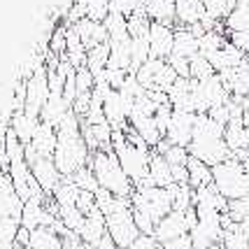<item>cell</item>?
Listing matches in <instances>:
<instances>
[{
	"mask_svg": "<svg viewBox=\"0 0 249 249\" xmlns=\"http://www.w3.org/2000/svg\"><path fill=\"white\" fill-rule=\"evenodd\" d=\"M56 133H58V142H56L54 163L65 179H70L79 170H84L91 161V149L82 135V119L70 109L68 117L58 124Z\"/></svg>",
	"mask_w": 249,
	"mask_h": 249,
	"instance_id": "6da1fadb",
	"label": "cell"
},
{
	"mask_svg": "<svg viewBox=\"0 0 249 249\" xmlns=\"http://www.w3.org/2000/svg\"><path fill=\"white\" fill-rule=\"evenodd\" d=\"M130 207L133 217L140 228V233L154 235L163 217H168L175 210V196L173 189H161V186H135L130 196Z\"/></svg>",
	"mask_w": 249,
	"mask_h": 249,
	"instance_id": "7a4b0ae2",
	"label": "cell"
},
{
	"mask_svg": "<svg viewBox=\"0 0 249 249\" xmlns=\"http://www.w3.org/2000/svg\"><path fill=\"white\" fill-rule=\"evenodd\" d=\"M96 200L100 212L105 214L107 235L117 242L119 249H128L140 235V228H138L135 217H133L130 198H117V196L107 194L105 189H100L96 194Z\"/></svg>",
	"mask_w": 249,
	"mask_h": 249,
	"instance_id": "3957f363",
	"label": "cell"
},
{
	"mask_svg": "<svg viewBox=\"0 0 249 249\" xmlns=\"http://www.w3.org/2000/svg\"><path fill=\"white\" fill-rule=\"evenodd\" d=\"M224 130L226 128L221 124H217L210 114H198L194 128V140L189 144V154L198 161L207 163L210 168L233 159V154H231L226 140H224Z\"/></svg>",
	"mask_w": 249,
	"mask_h": 249,
	"instance_id": "277c9868",
	"label": "cell"
},
{
	"mask_svg": "<svg viewBox=\"0 0 249 249\" xmlns=\"http://www.w3.org/2000/svg\"><path fill=\"white\" fill-rule=\"evenodd\" d=\"M89 168L93 170L100 189H105L107 194L117 196V198H130L135 191V184L130 182V177L124 173L119 159L114 149H98L91 154Z\"/></svg>",
	"mask_w": 249,
	"mask_h": 249,
	"instance_id": "5b68a950",
	"label": "cell"
},
{
	"mask_svg": "<svg viewBox=\"0 0 249 249\" xmlns=\"http://www.w3.org/2000/svg\"><path fill=\"white\" fill-rule=\"evenodd\" d=\"M126 128H128V126H126ZM126 128H114L112 147H114V154H117V159H119L124 173L128 175L130 182L138 186L149 177V163H152L154 149H149V147H138V144L128 142L126 140Z\"/></svg>",
	"mask_w": 249,
	"mask_h": 249,
	"instance_id": "8992f818",
	"label": "cell"
},
{
	"mask_svg": "<svg viewBox=\"0 0 249 249\" xmlns=\"http://www.w3.org/2000/svg\"><path fill=\"white\" fill-rule=\"evenodd\" d=\"M212 184L219 189V194L228 200H238L249 196V175L245 165L238 159H228L212 168Z\"/></svg>",
	"mask_w": 249,
	"mask_h": 249,
	"instance_id": "52a82bcc",
	"label": "cell"
},
{
	"mask_svg": "<svg viewBox=\"0 0 249 249\" xmlns=\"http://www.w3.org/2000/svg\"><path fill=\"white\" fill-rule=\"evenodd\" d=\"M135 75H138V82L147 91H161V93H168L175 82L179 79L177 72L170 68V63L161 61V58H149Z\"/></svg>",
	"mask_w": 249,
	"mask_h": 249,
	"instance_id": "ba28073f",
	"label": "cell"
},
{
	"mask_svg": "<svg viewBox=\"0 0 249 249\" xmlns=\"http://www.w3.org/2000/svg\"><path fill=\"white\" fill-rule=\"evenodd\" d=\"M198 224V212L196 207L191 210H173L168 217H163L159 221V226L154 231V238L159 242H170V240L179 238V235H189Z\"/></svg>",
	"mask_w": 249,
	"mask_h": 249,
	"instance_id": "9c48e42d",
	"label": "cell"
},
{
	"mask_svg": "<svg viewBox=\"0 0 249 249\" xmlns=\"http://www.w3.org/2000/svg\"><path fill=\"white\" fill-rule=\"evenodd\" d=\"M194 249H214L224 240V224L219 212H198V224L189 233Z\"/></svg>",
	"mask_w": 249,
	"mask_h": 249,
	"instance_id": "30bf717a",
	"label": "cell"
},
{
	"mask_svg": "<svg viewBox=\"0 0 249 249\" xmlns=\"http://www.w3.org/2000/svg\"><path fill=\"white\" fill-rule=\"evenodd\" d=\"M23 84H26V107H23V112L40 117V114H42V107L47 105V100L52 96L49 79H47V65H40Z\"/></svg>",
	"mask_w": 249,
	"mask_h": 249,
	"instance_id": "8fae6325",
	"label": "cell"
},
{
	"mask_svg": "<svg viewBox=\"0 0 249 249\" xmlns=\"http://www.w3.org/2000/svg\"><path fill=\"white\" fill-rule=\"evenodd\" d=\"M196 119L198 114L194 112H173V119H170V126L165 130V140L170 144H177V147H186L194 140V128H196Z\"/></svg>",
	"mask_w": 249,
	"mask_h": 249,
	"instance_id": "7c38bea8",
	"label": "cell"
},
{
	"mask_svg": "<svg viewBox=\"0 0 249 249\" xmlns=\"http://www.w3.org/2000/svg\"><path fill=\"white\" fill-rule=\"evenodd\" d=\"M149 47H152V58L168 61L175 49V26L152 21V28H149Z\"/></svg>",
	"mask_w": 249,
	"mask_h": 249,
	"instance_id": "4fadbf2b",
	"label": "cell"
},
{
	"mask_svg": "<svg viewBox=\"0 0 249 249\" xmlns=\"http://www.w3.org/2000/svg\"><path fill=\"white\" fill-rule=\"evenodd\" d=\"M23 212V200L17 194V189L12 184V177L7 170L0 165V219L2 217H17L21 219Z\"/></svg>",
	"mask_w": 249,
	"mask_h": 249,
	"instance_id": "5bb4252c",
	"label": "cell"
},
{
	"mask_svg": "<svg viewBox=\"0 0 249 249\" xmlns=\"http://www.w3.org/2000/svg\"><path fill=\"white\" fill-rule=\"evenodd\" d=\"M31 173L35 177V182L40 184V189L44 191V196H52L58 189V184L65 179L61 175V170L56 168L54 159H37V161H33Z\"/></svg>",
	"mask_w": 249,
	"mask_h": 249,
	"instance_id": "9a60e30c",
	"label": "cell"
},
{
	"mask_svg": "<svg viewBox=\"0 0 249 249\" xmlns=\"http://www.w3.org/2000/svg\"><path fill=\"white\" fill-rule=\"evenodd\" d=\"M194 207L196 212H219V214H224V212H228V198L219 194V189L214 184H207L194 194Z\"/></svg>",
	"mask_w": 249,
	"mask_h": 249,
	"instance_id": "2e32d148",
	"label": "cell"
},
{
	"mask_svg": "<svg viewBox=\"0 0 249 249\" xmlns=\"http://www.w3.org/2000/svg\"><path fill=\"white\" fill-rule=\"evenodd\" d=\"M77 235L84 240L89 247H96L98 242L107 235V224H105V214L100 212V207H96V210L89 212Z\"/></svg>",
	"mask_w": 249,
	"mask_h": 249,
	"instance_id": "e0dca14e",
	"label": "cell"
},
{
	"mask_svg": "<svg viewBox=\"0 0 249 249\" xmlns=\"http://www.w3.org/2000/svg\"><path fill=\"white\" fill-rule=\"evenodd\" d=\"M205 2L203 0H177L175 2V26L191 28L203 21L205 17Z\"/></svg>",
	"mask_w": 249,
	"mask_h": 249,
	"instance_id": "ac0fdd59",
	"label": "cell"
},
{
	"mask_svg": "<svg viewBox=\"0 0 249 249\" xmlns=\"http://www.w3.org/2000/svg\"><path fill=\"white\" fill-rule=\"evenodd\" d=\"M75 31L79 33V37H82V42H84L87 49H93L98 44L109 42V33H107V28H105V23L93 21V19H89V17H84L82 21L75 23Z\"/></svg>",
	"mask_w": 249,
	"mask_h": 249,
	"instance_id": "d6986e66",
	"label": "cell"
},
{
	"mask_svg": "<svg viewBox=\"0 0 249 249\" xmlns=\"http://www.w3.org/2000/svg\"><path fill=\"white\" fill-rule=\"evenodd\" d=\"M40 124L42 119L40 117H35V114H28V112H14V117L10 119V130L14 133V138L23 144H31L33 135L37 133L40 128Z\"/></svg>",
	"mask_w": 249,
	"mask_h": 249,
	"instance_id": "ffe728a7",
	"label": "cell"
},
{
	"mask_svg": "<svg viewBox=\"0 0 249 249\" xmlns=\"http://www.w3.org/2000/svg\"><path fill=\"white\" fill-rule=\"evenodd\" d=\"M56 142H58V133H56L54 126L40 124L37 133L33 135V140H31V147L35 149L37 156H42V159H54Z\"/></svg>",
	"mask_w": 249,
	"mask_h": 249,
	"instance_id": "44dd1931",
	"label": "cell"
},
{
	"mask_svg": "<svg viewBox=\"0 0 249 249\" xmlns=\"http://www.w3.org/2000/svg\"><path fill=\"white\" fill-rule=\"evenodd\" d=\"M175 56H182V58H194L196 54H200V37H196L191 28L184 26H175Z\"/></svg>",
	"mask_w": 249,
	"mask_h": 249,
	"instance_id": "7402d4cb",
	"label": "cell"
},
{
	"mask_svg": "<svg viewBox=\"0 0 249 249\" xmlns=\"http://www.w3.org/2000/svg\"><path fill=\"white\" fill-rule=\"evenodd\" d=\"M70 109H72V105H70L63 96L52 93V96H49V100H47V105L42 107L40 119H42V124H47V126H54V128H58V124L68 117V112H70Z\"/></svg>",
	"mask_w": 249,
	"mask_h": 249,
	"instance_id": "603a6c76",
	"label": "cell"
},
{
	"mask_svg": "<svg viewBox=\"0 0 249 249\" xmlns=\"http://www.w3.org/2000/svg\"><path fill=\"white\" fill-rule=\"evenodd\" d=\"M26 249H65L63 235L56 233L54 228L42 226L31 231V240H28V247Z\"/></svg>",
	"mask_w": 249,
	"mask_h": 249,
	"instance_id": "cb8c5ba5",
	"label": "cell"
},
{
	"mask_svg": "<svg viewBox=\"0 0 249 249\" xmlns=\"http://www.w3.org/2000/svg\"><path fill=\"white\" fill-rule=\"evenodd\" d=\"M224 140H226L231 154H238L242 149H249V135L245 128V121L242 119H231L228 121L226 130H224Z\"/></svg>",
	"mask_w": 249,
	"mask_h": 249,
	"instance_id": "d4e9b609",
	"label": "cell"
},
{
	"mask_svg": "<svg viewBox=\"0 0 249 249\" xmlns=\"http://www.w3.org/2000/svg\"><path fill=\"white\" fill-rule=\"evenodd\" d=\"M128 126L138 135H140L142 140H144V144L149 147V149H156V144L163 140V133L161 128L156 126V119L154 117H144V119H130Z\"/></svg>",
	"mask_w": 249,
	"mask_h": 249,
	"instance_id": "484cf974",
	"label": "cell"
},
{
	"mask_svg": "<svg viewBox=\"0 0 249 249\" xmlns=\"http://www.w3.org/2000/svg\"><path fill=\"white\" fill-rule=\"evenodd\" d=\"M149 182L154 186H161V189H168V186L175 184L173 179V165L163 159L161 154L154 152L152 163H149Z\"/></svg>",
	"mask_w": 249,
	"mask_h": 249,
	"instance_id": "4316f807",
	"label": "cell"
},
{
	"mask_svg": "<svg viewBox=\"0 0 249 249\" xmlns=\"http://www.w3.org/2000/svg\"><path fill=\"white\" fill-rule=\"evenodd\" d=\"M175 2L177 0H144V12L152 21L175 26Z\"/></svg>",
	"mask_w": 249,
	"mask_h": 249,
	"instance_id": "83f0119b",
	"label": "cell"
},
{
	"mask_svg": "<svg viewBox=\"0 0 249 249\" xmlns=\"http://www.w3.org/2000/svg\"><path fill=\"white\" fill-rule=\"evenodd\" d=\"M186 168H189V186L198 191V189H203V186L212 184V168L207 165V163L198 161V159H189L186 163Z\"/></svg>",
	"mask_w": 249,
	"mask_h": 249,
	"instance_id": "f1b7e54d",
	"label": "cell"
},
{
	"mask_svg": "<svg viewBox=\"0 0 249 249\" xmlns=\"http://www.w3.org/2000/svg\"><path fill=\"white\" fill-rule=\"evenodd\" d=\"M79 194H82V189H79L72 179H63V182L58 184V189H56L49 198H52L58 207H68V205H77Z\"/></svg>",
	"mask_w": 249,
	"mask_h": 249,
	"instance_id": "f546056e",
	"label": "cell"
},
{
	"mask_svg": "<svg viewBox=\"0 0 249 249\" xmlns=\"http://www.w3.org/2000/svg\"><path fill=\"white\" fill-rule=\"evenodd\" d=\"M107 61H109V42L105 44H98L93 49H89V58H87V68L93 72V77H103L105 68H107Z\"/></svg>",
	"mask_w": 249,
	"mask_h": 249,
	"instance_id": "4dcf8cb0",
	"label": "cell"
},
{
	"mask_svg": "<svg viewBox=\"0 0 249 249\" xmlns=\"http://www.w3.org/2000/svg\"><path fill=\"white\" fill-rule=\"evenodd\" d=\"M224 26L226 33H249V5H235Z\"/></svg>",
	"mask_w": 249,
	"mask_h": 249,
	"instance_id": "1f68e13d",
	"label": "cell"
},
{
	"mask_svg": "<svg viewBox=\"0 0 249 249\" xmlns=\"http://www.w3.org/2000/svg\"><path fill=\"white\" fill-rule=\"evenodd\" d=\"M203 2H205V12L217 21H226V17L238 5V0H203Z\"/></svg>",
	"mask_w": 249,
	"mask_h": 249,
	"instance_id": "d6a6232c",
	"label": "cell"
},
{
	"mask_svg": "<svg viewBox=\"0 0 249 249\" xmlns=\"http://www.w3.org/2000/svg\"><path fill=\"white\" fill-rule=\"evenodd\" d=\"M214 75H217V70L212 68V63L203 54H196L191 58V79L205 82V79H210V77H214Z\"/></svg>",
	"mask_w": 249,
	"mask_h": 249,
	"instance_id": "836d02e7",
	"label": "cell"
},
{
	"mask_svg": "<svg viewBox=\"0 0 249 249\" xmlns=\"http://www.w3.org/2000/svg\"><path fill=\"white\" fill-rule=\"evenodd\" d=\"M221 247L224 249H249V242L242 233L240 224H233L231 228L224 231V240H221Z\"/></svg>",
	"mask_w": 249,
	"mask_h": 249,
	"instance_id": "e575fe53",
	"label": "cell"
},
{
	"mask_svg": "<svg viewBox=\"0 0 249 249\" xmlns=\"http://www.w3.org/2000/svg\"><path fill=\"white\" fill-rule=\"evenodd\" d=\"M70 179H72L82 191H89V194H98V191H100V184H98L96 175H93V170H91L89 165L84 168V170H79L75 177H70Z\"/></svg>",
	"mask_w": 249,
	"mask_h": 249,
	"instance_id": "d590c367",
	"label": "cell"
},
{
	"mask_svg": "<svg viewBox=\"0 0 249 249\" xmlns=\"http://www.w3.org/2000/svg\"><path fill=\"white\" fill-rule=\"evenodd\" d=\"M19 231H21V219H17V217H2L0 219V240H2V242L14 245Z\"/></svg>",
	"mask_w": 249,
	"mask_h": 249,
	"instance_id": "8d00e7d4",
	"label": "cell"
},
{
	"mask_svg": "<svg viewBox=\"0 0 249 249\" xmlns=\"http://www.w3.org/2000/svg\"><path fill=\"white\" fill-rule=\"evenodd\" d=\"M87 17L93 21H105L109 14V0H84Z\"/></svg>",
	"mask_w": 249,
	"mask_h": 249,
	"instance_id": "74e56055",
	"label": "cell"
},
{
	"mask_svg": "<svg viewBox=\"0 0 249 249\" xmlns=\"http://www.w3.org/2000/svg\"><path fill=\"white\" fill-rule=\"evenodd\" d=\"M228 214L235 224H242L245 219H249V196L238 198V200H228Z\"/></svg>",
	"mask_w": 249,
	"mask_h": 249,
	"instance_id": "f35d334b",
	"label": "cell"
},
{
	"mask_svg": "<svg viewBox=\"0 0 249 249\" xmlns=\"http://www.w3.org/2000/svg\"><path fill=\"white\" fill-rule=\"evenodd\" d=\"M77 91L79 93H91L93 89H96V77H93V72L89 70L87 65L84 68H77Z\"/></svg>",
	"mask_w": 249,
	"mask_h": 249,
	"instance_id": "ab89813d",
	"label": "cell"
},
{
	"mask_svg": "<svg viewBox=\"0 0 249 249\" xmlns=\"http://www.w3.org/2000/svg\"><path fill=\"white\" fill-rule=\"evenodd\" d=\"M49 52H54L56 56L65 54V26H56L49 35Z\"/></svg>",
	"mask_w": 249,
	"mask_h": 249,
	"instance_id": "60d3db41",
	"label": "cell"
},
{
	"mask_svg": "<svg viewBox=\"0 0 249 249\" xmlns=\"http://www.w3.org/2000/svg\"><path fill=\"white\" fill-rule=\"evenodd\" d=\"M168 63H170V68L177 72V77L191 79V61H189V58H182V56H175L173 54L170 58H168Z\"/></svg>",
	"mask_w": 249,
	"mask_h": 249,
	"instance_id": "b9f144b4",
	"label": "cell"
},
{
	"mask_svg": "<svg viewBox=\"0 0 249 249\" xmlns=\"http://www.w3.org/2000/svg\"><path fill=\"white\" fill-rule=\"evenodd\" d=\"M207 114H210L212 119L217 121V124H221L224 128L228 126V121L233 119V114H231V107H228V103H226V105H217V107H212L210 112H207Z\"/></svg>",
	"mask_w": 249,
	"mask_h": 249,
	"instance_id": "7bdbcfd3",
	"label": "cell"
},
{
	"mask_svg": "<svg viewBox=\"0 0 249 249\" xmlns=\"http://www.w3.org/2000/svg\"><path fill=\"white\" fill-rule=\"evenodd\" d=\"M128 249H163V245L156 238H154V235L140 233V235H138V240H135V242H133Z\"/></svg>",
	"mask_w": 249,
	"mask_h": 249,
	"instance_id": "ee69618b",
	"label": "cell"
},
{
	"mask_svg": "<svg viewBox=\"0 0 249 249\" xmlns=\"http://www.w3.org/2000/svg\"><path fill=\"white\" fill-rule=\"evenodd\" d=\"M228 42L235 44L245 56H249V33H228Z\"/></svg>",
	"mask_w": 249,
	"mask_h": 249,
	"instance_id": "f6af8a7d",
	"label": "cell"
},
{
	"mask_svg": "<svg viewBox=\"0 0 249 249\" xmlns=\"http://www.w3.org/2000/svg\"><path fill=\"white\" fill-rule=\"evenodd\" d=\"M163 249H194V242H191V235H179L170 242H163Z\"/></svg>",
	"mask_w": 249,
	"mask_h": 249,
	"instance_id": "bcb514c9",
	"label": "cell"
},
{
	"mask_svg": "<svg viewBox=\"0 0 249 249\" xmlns=\"http://www.w3.org/2000/svg\"><path fill=\"white\" fill-rule=\"evenodd\" d=\"M63 242H65V249H91L87 242L79 238V235H75V233H65Z\"/></svg>",
	"mask_w": 249,
	"mask_h": 249,
	"instance_id": "7dc6e473",
	"label": "cell"
},
{
	"mask_svg": "<svg viewBox=\"0 0 249 249\" xmlns=\"http://www.w3.org/2000/svg\"><path fill=\"white\" fill-rule=\"evenodd\" d=\"M175 184H189V168L186 165H173Z\"/></svg>",
	"mask_w": 249,
	"mask_h": 249,
	"instance_id": "c3c4849f",
	"label": "cell"
},
{
	"mask_svg": "<svg viewBox=\"0 0 249 249\" xmlns=\"http://www.w3.org/2000/svg\"><path fill=\"white\" fill-rule=\"evenodd\" d=\"M91 249H119V247H117V242H114V240L109 238V235H105V238L100 240V242H98L96 247H91Z\"/></svg>",
	"mask_w": 249,
	"mask_h": 249,
	"instance_id": "681fc988",
	"label": "cell"
},
{
	"mask_svg": "<svg viewBox=\"0 0 249 249\" xmlns=\"http://www.w3.org/2000/svg\"><path fill=\"white\" fill-rule=\"evenodd\" d=\"M242 121H245V128H247V135H249V107L245 109V117H242Z\"/></svg>",
	"mask_w": 249,
	"mask_h": 249,
	"instance_id": "f907efd6",
	"label": "cell"
},
{
	"mask_svg": "<svg viewBox=\"0 0 249 249\" xmlns=\"http://www.w3.org/2000/svg\"><path fill=\"white\" fill-rule=\"evenodd\" d=\"M0 249H17V247L10 245V242H2V240H0Z\"/></svg>",
	"mask_w": 249,
	"mask_h": 249,
	"instance_id": "816d5d0a",
	"label": "cell"
},
{
	"mask_svg": "<svg viewBox=\"0 0 249 249\" xmlns=\"http://www.w3.org/2000/svg\"><path fill=\"white\" fill-rule=\"evenodd\" d=\"M242 165H245V173L249 175V159H245V161H242Z\"/></svg>",
	"mask_w": 249,
	"mask_h": 249,
	"instance_id": "f5cc1de1",
	"label": "cell"
},
{
	"mask_svg": "<svg viewBox=\"0 0 249 249\" xmlns=\"http://www.w3.org/2000/svg\"><path fill=\"white\" fill-rule=\"evenodd\" d=\"M245 100H247V107H249V96H247V98H245Z\"/></svg>",
	"mask_w": 249,
	"mask_h": 249,
	"instance_id": "db71d44e",
	"label": "cell"
}]
</instances>
